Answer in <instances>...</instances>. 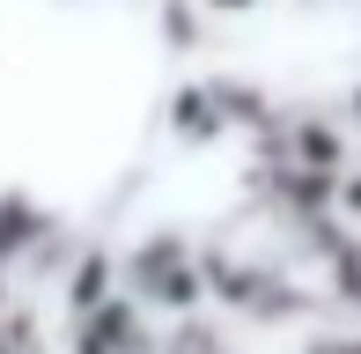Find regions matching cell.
Returning a JSON list of instances; mask_svg holds the SVG:
<instances>
[{"mask_svg": "<svg viewBox=\"0 0 361 354\" xmlns=\"http://www.w3.org/2000/svg\"><path fill=\"white\" fill-rule=\"evenodd\" d=\"M302 354H361V347H354V340H310Z\"/></svg>", "mask_w": 361, "mask_h": 354, "instance_id": "9c48e42d", "label": "cell"}, {"mask_svg": "<svg viewBox=\"0 0 361 354\" xmlns=\"http://www.w3.org/2000/svg\"><path fill=\"white\" fill-rule=\"evenodd\" d=\"M162 37H170L177 52H192V37H200V0H162Z\"/></svg>", "mask_w": 361, "mask_h": 354, "instance_id": "5b68a950", "label": "cell"}, {"mask_svg": "<svg viewBox=\"0 0 361 354\" xmlns=\"http://www.w3.org/2000/svg\"><path fill=\"white\" fill-rule=\"evenodd\" d=\"M243 126H266V96L243 82H185L170 96V133L185 148H221Z\"/></svg>", "mask_w": 361, "mask_h": 354, "instance_id": "7a4b0ae2", "label": "cell"}, {"mask_svg": "<svg viewBox=\"0 0 361 354\" xmlns=\"http://www.w3.org/2000/svg\"><path fill=\"white\" fill-rule=\"evenodd\" d=\"M126 295L140 303V310H162V317H192L207 303V251L192 244L185 229H155V236H140L133 251H126Z\"/></svg>", "mask_w": 361, "mask_h": 354, "instance_id": "6da1fadb", "label": "cell"}, {"mask_svg": "<svg viewBox=\"0 0 361 354\" xmlns=\"http://www.w3.org/2000/svg\"><path fill=\"white\" fill-rule=\"evenodd\" d=\"M332 207H339L347 221H361V170H347V177L332 185Z\"/></svg>", "mask_w": 361, "mask_h": 354, "instance_id": "8992f818", "label": "cell"}, {"mask_svg": "<svg viewBox=\"0 0 361 354\" xmlns=\"http://www.w3.org/2000/svg\"><path fill=\"white\" fill-rule=\"evenodd\" d=\"M339 126H347V140H361V82L347 89V104H339Z\"/></svg>", "mask_w": 361, "mask_h": 354, "instance_id": "ba28073f", "label": "cell"}, {"mask_svg": "<svg viewBox=\"0 0 361 354\" xmlns=\"http://www.w3.org/2000/svg\"><path fill=\"white\" fill-rule=\"evenodd\" d=\"M266 0H200V15H221V23H236V15H258Z\"/></svg>", "mask_w": 361, "mask_h": 354, "instance_id": "52a82bcc", "label": "cell"}, {"mask_svg": "<svg viewBox=\"0 0 361 354\" xmlns=\"http://www.w3.org/2000/svg\"><path fill=\"white\" fill-rule=\"evenodd\" d=\"M118 295H126L118 251H111V244H81L74 266H67V281H59V310H67V325H81V317H96V310H111Z\"/></svg>", "mask_w": 361, "mask_h": 354, "instance_id": "3957f363", "label": "cell"}, {"mask_svg": "<svg viewBox=\"0 0 361 354\" xmlns=\"http://www.w3.org/2000/svg\"><path fill=\"white\" fill-rule=\"evenodd\" d=\"M67 354H162V340H155V325H147L140 303L118 295L111 310H96V317L74 325V347Z\"/></svg>", "mask_w": 361, "mask_h": 354, "instance_id": "277c9868", "label": "cell"}]
</instances>
